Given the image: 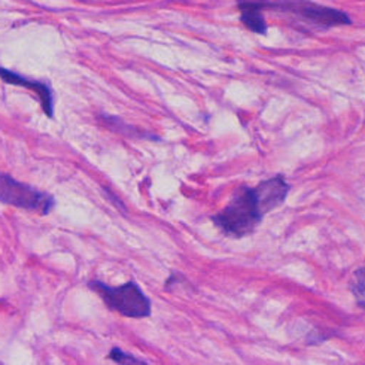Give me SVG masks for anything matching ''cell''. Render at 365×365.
<instances>
[{
	"label": "cell",
	"mask_w": 365,
	"mask_h": 365,
	"mask_svg": "<svg viewBox=\"0 0 365 365\" xmlns=\"http://www.w3.org/2000/svg\"><path fill=\"white\" fill-rule=\"evenodd\" d=\"M352 292L355 295L356 303L362 309H365V267L355 272L352 280Z\"/></svg>",
	"instance_id": "7"
},
{
	"label": "cell",
	"mask_w": 365,
	"mask_h": 365,
	"mask_svg": "<svg viewBox=\"0 0 365 365\" xmlns=\"http://www.w3.org/2000/svg\"><path fill=\"white\" fill-rule=\"evenodd\" d=\"M90 287L102 295L108 307L121 313L125 318L142 319L151 314V300L145 295L136 282H127V284L117 288L108 287L103 282H91Z\"/></svg>",
	"instance_id": "2"
},
{
	"label": "cell",
	"mask_w": 365,
	"mask_h": 365,
	"mask_svg": "<svg viewBox=\"0 0 365 365\" xmlns=\"http://www.w3.org/2000/svg\"><path fill=\"white\" fill-rule=\"evenodd\" d=\"M264 8H269V0H239L242 23L258 35L267 33V23L262 15Z\"/></svg>",
	"instance_id": "6"
},
{
	"label": "cell",
	"mask_w": 365,
	"mask_h": 365,
	"mask_svg": "<svg viewBox=\"0 0 365 365\" xmlns=\"http://www.w3.org/2000/svg\"><path fill=\"white\" fill-rule=\"evenodd\" d=\"M0 202L46 215L54 206V198L30 185L21 184L12 176L0 173Z\"/></svg>",
	"instance_id": "4"
},
{
	"label": "cell",
	"mask_w": 365,
	"mask_h": 365,
	"mask_svg": "<svg viewBox=\"0 0 365 365\" xmlns=\"http://www.w3.org/2000/svg\"><path fill=\"white\" fill-rule=\"evenodd\" d=\"M288 192L289 185L284 176L264 180L254 188L243 187L231 203L212 220L225 235L245 237L257 228L265 213L287 200Z\"/></svg>",
	"instance_id": "1"
},
{
	"label": "cell",
	"mask_w": 365,
	"mask_h": 365,
	"mask_svg": "<svg viewBox=\"0 0 365 365\" xmlns=\"http://www.w3.org/2000/svg\"><path fill=\"white\" fill-rule=\"evenodd\" d=\"M0 78H2V81H5L6 84L19 86V87H24V88L31 90L33 93H35V94L39 97L41 106H42V109H43L46 117H49V118L54 117V98H53V91H51V88H49L46 84H43V82L27 79V78L19 75V73L11 72V71L4 69V68H0Z\"/></svg>",
	"instance_id": "5"
},
{
	"label": "cell",
	"mask_w": 365,
	"mask_h": 365,
	"mask_svg": "<svg viewBox=\"0 0 365 365\" xmlns=\"http://www.w3.org/2000/svg\"><path fill=\"white\" fill-rule=\"evenodd\" d=\"M109 358L118 364H145V361L136 359L133 355H128V354L123 352L121 349H118V347L112 349V352L109 354Z\"/></svg>",
	"instance_id": "8"
},
{
	"label": "cell",
	"mask_w": 365,
	"mask_h": 365,
	"mask_svg": "<svg viewBox=\"0 0 365 365\" xmlns=\"http://www.w3.org/2000/svg\"><path fill=\"white\" fill-rule=\"evenodd\" d=\"M269 8L295 16L303 23L314 27H336L351 24V19L346 12L313 4L310 0H279L270 4Z\"/></svg>",
	"instance_id": "3"
}]
</instances>
